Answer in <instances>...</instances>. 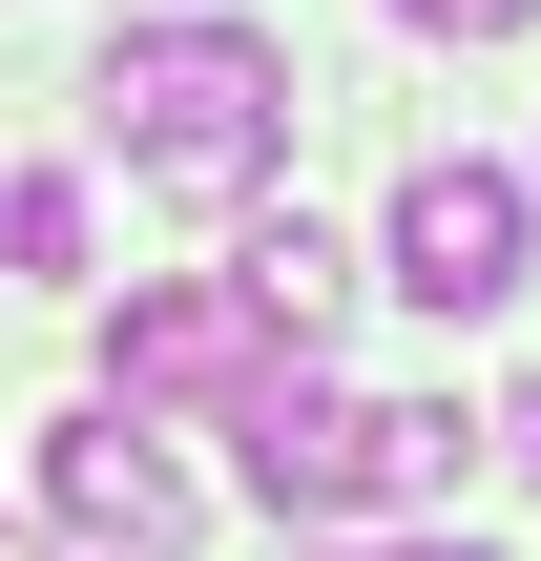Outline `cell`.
<instances>
[{
	"label": "cell",
	"mask_w": 541,
	"mask_h": 561,
	"mask_svg": "<svg viewBox=\"0 0 541 561\" xmlns=\"http://www.w3.org/2000/svg\"><path fill=\"white\" fill-rule=\"evenodd\" d=\"M83 104H104V146L167 208H250L292 167V42H250V21H125Z\"/></svg>",
	"instance_id": "cell-1"
},
{
	"label": "cell",
	"mask_w": 541,
	"mask_h": 561,
	"mask_svg": "<svg viewBox=\"0 0 541 561\" xmlns=\"http://www.w3.org/2000/svg\"><path fill=\"white\" fill-rule=\"evenodd\" d=\"M521 271H541V187L480 167V146H417V167H396V271H375V291H417L438 333H480Z\"/></svg>",
	"instance_id": "cell-2"
},
{
	"label": "cell",
	"mask_w": 541,
	"mask_h": 561,
	"mask_svg": "<svg viewBox=\"0 0 541 561\" xmlns=\"http://www.w3.org/2000/svg\"><path fill=\"white\" fill-rule=\"evenodd\" d=\"M250 375H271V312H250L229 271H146V291L104 312V396H125V416H229Z\"/></svg>",
	"instance_id": "cell-3"
},
{
	"label": "cell",
	"mask_w": 541,
	"mask_h": 561,
	"mask_svg": "<svg viewBox=\"0 0 541 561\" xmlns=\"http://www.w3.org/2000/svg\"><path fill=\"white\" fill-rule=\"evenodd\" d=\"M229 437H250V500H271V520H354V500H375V396H334L313 354H271V375L229 396Z\"/></svg>",
	"instance_id": "cell-4"
},
{
	"label": "cell",
	"mask_w": 541,
	"mask_h": 561,
	"mask_svg": "<svg viewBox=\"0 0 541 561\" xmlns=\"http://www.w3.org/2000/svg\"><path fill=\"white\" fill-rule=\"evenodd\" d=\"M42 520H63L83 561H167V541H188V458L104 396V416H63V437H42Z\"/></svg>",
	"instance_id": "cell-5"
},
{
	"label": "cell",
	"mask_w": 541,
	"mask_h": 561,
	"mask_svg": "<svg viewBox=\"0 0 541 561\" xmlns=\"http://www.w3.org/2000/svg\"><path fill=\"white\" fill-rule=\"evenodd\" d=\"M229 291H250V312H271V354H313V333H334V312H354V250H334V229H313V208H271V229H250V250H229Z\"/></svg>",
	"instance_id": "cell-6"
},
{
	"label": "cell",
	"mask_w": 541,
	"mask_h": 561,
	"mask_svg": "<svg viewBox=\"0 0 541 561\" xmlns=\"http://www.w3.org/2000/svg\"><path fill=\"white\" fill-rule=\"evenodd\" d=\"M459 479H480V416H459V396H375V500H417V520H438Z\"/></svg>",
	"instance_id": "cell-7"
},
{
	"label": "cell",
	"mask_w": 541,
	"mask_h": 561,
	"mask_svg": "<svg viewBox=\"0 0 541 561\" xmlns=\"http://www.w3.org/2000/svg\"><path fill=\"white\" fill-rule=\"evenodd\" d=\"M83 250H104V208H83V167H21V187H0V271H42V291H83Z\"/></svg>",
	"instance_id": "cell-8"
},
{
	"label": "cell",
	"mask_w": 541,
	"mask_h": 561,
	"mask_svg": "<svg viewBox=\"0 0 541 561\" xmlns=\"http://www.w3.org/2000/svg\"><path fill=\"white\" fill-rule=\"evenodd\" d=\"M396 21H417V42H521L541 0H396Z\"/></svg>",
	"instance_id": "cell-9"
},
{
	"label": "cell",
	"mask_w": 541,
	"mask_h": 561,
	"mask_svg": "<svg viewBox=\"0 0 541 561\" xmlns=\"http://www.w3.org/2000/svg\"><path fill=\"white\" fill-rule=\"evenodd\" d=\"M500 458H521V479H541V396H521V416H500Z\"/></svg>",
	"instance_id": "cell-10"
},
{
	"label": "cell",
	"mask_w": 541,
	"mask_h": 561,
	"mask_svg": "<svg viewBox=\"0 0 541 561\" xmlns=\"http://www.w3.org/2000/svg\"><path fill=\"white\" fill-rule=\"evenodd\" d=\"M375 561H480V541H375Z\"/></svg>",
	"instance_id": "cell-11"
}]
</instances>
